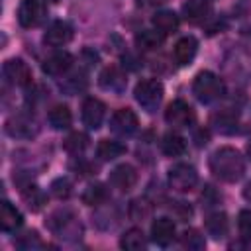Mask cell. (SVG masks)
I'll list each match as a JSON object with an SVG mask.
<instances>
[{"mask_svg": "<svg viewBox=\"0 0 251 251\" xmlns=\"http://www.w3.org/2000/svg\"><path fill=\"white\" fill-rule=\"evenodd\" d=\"M196 51H198V41L192 35H184V37H180L175 43L173 57H175L176 65L184 67V65H190L192 63V59L196 57Z\"/></svg>", "mask_w": 251, "mask_h": 251, "instance_id": "17", "label": "cell"}, {"mask_svg": "<svg viewBox=\"0 0 251 251\" xmlns=\"http://www.w3.org/2000/svg\"><path fill=\"white\" fill-rule=\"evenodd\" d=\"M124 153H126V145L120 141H114V139H100V143L96 147V155L102 161H112Z\"/></svg>", "mask_w": 251, "mask_h": 251, "instance_id": "26", "label": "cell"}, {"mask_svg": "<svg viewBox=\"0 0 251 251\" xmlns=\"http://www.w3.org/2000/svg\"><path fill=\"white\" fill-rule=\"evenodd\" d=\"M16 245H18L20 249H31V247H41L43 243H41V239H39V235H37L35 231H27V233H24V235L16 241Z\"/></svg>", "mask_w": 251, "mask_h": 251, "instance_id": "34", "label": "cell"}, {"mask_svg": "<svg viewBox=\"0 0 251 251\" xmlns=\"http://www.w3.org/2000/svg\"><path fill=\"white\" fill-rule=\"evenodd\" d=\"M165 120L173 127H188L194 124V110L184 100H173L165 110Z\"/></svg>", "mask_w": 251, "mask_h": 251, "instance_id": "10", "label": "cell"}, {"mask_svg": "<svg viewBox=\"0 0 251 251\" xmlns=\"http://www.w3.org/2000/svg\"><path fill=\"white\" fill-rule=\"evenodd\" d=\"M165 41V35L157 29H143L135 35V45L139 49H145V51H153V49H159Z\"/></svg>", "mask_w": 251, "mask_h": 251, "instance_id": "23", "label": "cell"}, {"mask_svg": "<svg viewBox=\"0 0 251 251\" xmlns=\"http://www.w3.org/2000/svg\"><path fill=\"white\" fill-rule=\"evenodd\" d=\"M4 129L10 137H18V139H31L39 131L37 122L27 114H12L6 120Z\"/></svg>", "mask_w": 251, "mask_h": 251, "instance_id": "6", "label": "cell"}, {"mask_svg": "<svg viewBox=\"0 0 251 251\" xmlns=\"http://www.w3.org/2000/svg\"><path fill=\"white\" fill-rule=\"evenodd\" d=\"M106 116V106L98 98H86L82 102V124L88 129H98L104 122Z\"/></svg>", "mask_w": 251, "mask_h": 251, "instance_id": "14", "label": "cell"}, {"mask_svg": "<svg viewBox=\"0 0 251 251\" xmlns=\"http://www.w3.org/2000/svg\"><path fill=\"white\" fill-rule=\"evenodd\" d=\"M98 82H100V86H102L104 90H110V92L120 94V92H124V88H126V84H127V78H126V75H124L118 67H106V69L100 73Z\"/></svg>", "mask_w": 251, "mask_h": 251, "instance_id": "18", "label": "cell"}, {"mask_svg": "<svg viewBox=\"0 0 251 251\" xmlns=\"http://www.w3.org/2000/svg\"><path fill=\"white\" fill-rule=\"evenodd\" d=\"M73 67V55L69 51H55L43 59V73L49 76H63Z\"/></svg>", "mask_w": 251, "mask_h": 251, "instance_id": "13", "label": "cell"}, {"mask_svg": "<svg viewBox=\"0 0 251 251\" xmlns=\"http://www.w3.org/2000/svg\"><path fill=\"white\" fill-rule=\"evenodd\" d=\"M227 227H229V222L224 212H214L206 218V231L216 239L224 237L227 233Z\"/></svg>", "mask_w": 251, "mask_h": 251, "instance_id": "24", "label": "cell"}, {"mask_svg": "<svg viewBox=\"0 0 251 251\" xmlns=\"http://www.w3.org/2000/svg\"><path fill=\"white\" fill-rule=\"evenodd\" d=\"M198 182V173L188 163H178L169 171V184L176 192H190Z\"/></svg>", "mask_w": 251, "mask_h": 251, "instance_id": "5", "label": "cell"}, {"mask_svg": "<svg viewBox=\"0 0 251 251\" xmlns=\"http://www.w3.org/2000/svg\"><path fill=\"white\" fill-rule=\"evenodd\" d=\"M120 247L126 249V251H139V249L147 247V239H145V235H143V231L139 227H131L122 235Z\"/></svg>", "mask_w": 251, "mask_h": 251, "instance_id": "25", "label": "cell"}, {"mask_svg": "<svg viewBox=\"0 0 251 251\" xmlns=\"http://www.w3.org/2000/svg\"><path fill=\"white\" fill-rule=\"evenodd\" d=\"M47 18V6L43 0H22L18 8V22L22 27H37Z\"/></svg>", "mask_w": 251, "mask_h": 251, "instance_id": "4", "label": "cell"}, {"mask_svg": "<svg viewBox=\"0 0 251 251\" xmlns=\"http://www.w3.org/2000/svg\"><path fill=\"white\" fill-rule=\"evenodd\" d=\"M22 198H24V202L27 204V208L29 210H39L43 204H45V194H43V190L39 188V186H35V184H29V186H25L24 190H22Z\"/></svg>", "mask_w": 251, "mask_h": 251, "instance_id": "28", "label": "cell"}, {"mask_svg": "<svg viewBox=\"0 0 251 251\" xmlns=\"http://www.w3.org/2000/svg\"><path fill=\"white\" fill-rule=\"evenodd\" d=\"M214 124L222 133H231L237 127V118L227 116V114H220V116H214Z\"/></svg>", "mask_w": 251, "mask_h": 251, "instance_id": "31", "label": "cell"}, {"mask_svg": "<svg viewBox=\"0 0 251 251\" xmlns=\"http://www.w3.org/2000/svg\"><path fill=\"white\" fill-rule=\"evenodd\" d=\"M153 27L163 35H169L178 29V16L173 10H161L153 16Z\"/></svg>", "mask_w": 251, "mask_h": 251, "instance_id": "20", "label": "cell"}, {"mask_svg": "<svg viewBox=\"0 0 251 251\" xmlns=\"http://www.w3.org/2000/svg\"><path fill=\"white\" fill-rule=\"evenodd\" d=\"M247 157H249V159H251V143H249V145H247Z\"/></svg>", "mask_w": 251, "mask_h": 251, "instance_id": "37", "label": "cell"}, {"mask_svg": "<svg viewBox=\"0 0 251 251\" xmlns=\"http://www.w3.org/2000/svg\"><path fill=\"white\" fill-rule=\"evenodd\" d=\"M73 35H75L73 25L69 22H65V20H57V22L49 24V27L45 29L43 41L47 45H51V47H63L73 39Z\"/></svg>", "mask_w": 251, "mask_h": 251, "instance_id": "11", "label": "cell"}, {"mask_svg": "<svg viewBox=\"0 0 251 251\" xmlns=\"http://www.w3.org/2000/svg\"><path fill=\"white\" fill-rule=\"evenodd\" d=\"M110 186H114L116 190H129L135 182H137V171L124 163V165H118L112 173H110V178H108Z\"/></svg>", "mask_w": 251, "mask_h": 251, "instance_id": "15", "label": "cell"}, {"mask_svg": "<svg viewBox=\"0 0 251 251\" xmlns=\"http://www.w3.org/2000/svg\"><path fill=\"white\" fill-rule=\"evenodd\" d=\"M106 198H108V190L100 182L86 186V190L82 192V202L88 204V206H98V204L106 202Z\"/></svg>", "mask_w": 251, "mask_h": 251, "instance_id": "27", "label": "cell"}, {"mask_svg": "<svg viewBox=\"0 0 251 251\" xmlns=\"http://www.w3.org/2000/svg\"><path fill=\"white\" fill-rule=\"evenodd\" d=\"M47 226L53 233H57L59 237H75L80 235V224L78 220L69 212V210H59L55 212L49 220Z\"/></svg>", "mask_w": 251, "mask_h": 251, "instance_id": "7", "label": "cell"}, {"mask_svg": "<svg viewBox=\"0 0 251 251\" xmlns=\"http://www.w3.org/2000/svg\"><path fill=\"white\" fill-rule=\"evenodd\" d=\"M86 145H88V135L82 133V131H75V133H71V135L65 139V149H67L69 153H73V155L82 153V151L86 149Z\"/></svg>", "mask_w": 251, "mask_h": 251, "instance_id": "30", "label": "cell"}, {"mask_svg": "<svg viewBox=\"0 0 251 251\" xmlns=\"http://www.w3.org/2000/svg\"><path fill=\"white\" fill-rule=\"evenodd\" d=\"M161 151L167 157H178L186 151V141H184L182 135H178L175 131H169L161 137Z\"/></svg>", "mask_w": 251, "mask_h": 251, "instance_id": "21", "label": "cell"}, {"mask_svg": "<svg viewBox=\"0 0 251 251\" xmlns=\"http://www.w3.org/2000/svg\"><path fill=\"white\" fill-rule=\"evenodd\" d=\"M22 224H24L22 212H20L12 202L4 200L2 206H0V227H2V231H6V233L16 231Z\"/></svg>", "mask_w": 251, "mask_h": 251, "instance_id": "19", "label": "cell"}, {"mask_svg": "<svg viewBox=\"0 0 251 251\" xmlns=\"http://www.w3.org/2000/svg\"><path fill=\"white\" fill-rule=\"evenodd\" d=\"M47 120H49V124H51L53 129H59V131H61V129L71 127L73 114H71L69 106H65V104H57V106H53V108L49 110Z\"/></svg>", "mask_w": 251, "mask_h": 251, "instance_id": "22", "label": "cell"}, {"mask_svg": "<svg viewBox=\"0 0 251 251\" xmlns=\"http://www.w3.org/2000/svg\"><path fill=\"white\" fill-rule=\"evenodd\" d=\"M212 4L210 0H186L182 4V16L190 24H202L210 18Z\"/></svg>", "mask_w": 251, "mask_h": 251, "instance_id": "16", "label": "cell"}, {"mask_svg": "<svg viewBox=\"0 0 251 251\" xmlns=\"http://www.w3.org/2000/svg\"><path fill=\"white\" fill-rule=\"evenodd\" d=\"M175 235H176V227L171 218L161 216L151 224V239L159 247H169L175 241Z\"/></svg>", "mask_w": 251, "mask_h": 251, "instance_id": "12", "label": "cell"}, {"mask_svg": "<svg viewBox=\"0 0 251 251\" xmlns=\"http://www.w3.org/2000/svg\"><path fill=\"white\" fill-rule=\"evenodd\" d=\"M180 245L184 249H190V251H200L206 247V239L198 229H186L180 235Z\"/></svg>", "mask_w": 251, "mask_h": 251, "instance_id": "29", "label": "cell"}, {"mask_svg": "<svg viewBox=\"0 0 251 251\" xmlns=\"http://www.w3.org/2000/svg\"><path fill=\"white\" fill-rule=\"evenodd\" d=\"M163 84L157 78H143L135 84V100L145 112H155L163 100Z\"/></svg>", "mask_w": 251, "mask_h": 251, "instance_id": "3", "label": "cell"}, {"mask_svg": "<svg viewBox=\"0 0 251 251\" xmlns=\"http://www.w3.org/2000/svg\"><path fill=\"white\" fill-rule=\"evenodd\" d=\"M210 171L224 182H235L245 173V161L233 147H220L210 157Z\"/></svg>", "mask_w": 251, "mask_h": 251, "instance_id": "1", "label": "cell"}, {"mask_svg": "<svg viewBox=\"0 0 251 251\" xmlns=\"http://www.w3.org/2000/svg\"><path fill=\"white\" fill-rule=\"evenodd\" d=\"M237 227H239V235L249 241L251 239V210H241L239 212Z\"/></svg>", "mask_w": 251, "mask_h": 251, "instance_id": "32", "label": "cell"}, {"mask_svg": "<svg viewBox=\"0 0 251 251\" xmlns=\"http://www.w3.org/2000/svg\"><path fill=\"white\" fill-rule=\"evenodd\" d=\"M192 92L202 104H212L224 96L226 84L212 71H200L192 82Z\"/></svg>", "mask_w": 251, "mask_h": 251, "instance_id": "2", "label": "cell"}, {"mask_svg": "<svg viewBox=\"0 0 251 251\" xmlns=\"http://www.w3.org/2000/svg\"><path fill=\"white\" fill-rule=\"evenodd\" d=\"M137 127H139V120L135 112L129 108H120L110 118V129L118 137H129L137 131Z\"/></svg>", "mask_w": 251, "mask_h": 251, "instance_id": "8", "label": "cell"}, {"mask_svg": "<svg viewBox=\"0 0 251 251\" xmlns=\"http://www.w3.org/2000/svg\"><path fill=\"white\" fill-rule=\"evenodd\" d=\"M165 0H137V6H143V8H155L159 4H163Z\"/></svg>", "mask_w": 251, "mask_h": 251, "instance_id": "35", "label": "cell"}, {"mask_svg": "<svg viewBox=\"0 0 251 251\" xmlns=\"http://www.w3.org/2000/svg\"><path fill=\"white\" fill-rule=\"evenodd\" d=\"M51 192H53L57 198H69V194H71V182H69V178L61 176V178L53 180Z\"/></svg>", "mask_w": 251, "mask_h": 251, "instance_id": "33", "label": "cell"}, {"mask_svg": "<svg viewBox=\"0 0 251 251\" xmlns=\"http://www.w3.org/2000/svg\"><path fill=\"white\" fill-rule=\"evenodd\" d=\"M243 198L247 200V202H251V180L245 184V188H243Z\"/></svg>", "mask_w": 251, "mask_h": 251, "instance_id": "36", "label": "cell"}, {"mask_svg": "<svg viewBox=\"0 0 251 251\" xmlns=\"http://www.w3.org/2000/svg\"><path fill=\"white\" fill-rule=\"evenodd\" d=\"M2 75L14 86H27L31 82V69L27 67V63L24 59H18V57L8 59L4 63Z\"/></svg>", "mask_w": 251, "mask_h": 251, "instance_id": "9", "label": "cell"}, {"mask_svg": "<svg viewBox=\"0 0 251 251\" xmlns=\"http://www.w3.org/2000/svg\"><path fill=\"white\" fill-rule=\"evenodd\" d=\"M43 2H59V0H43Z\"/></svg>", "mask_w": 251, "mask_h": 251, "instance_id": "38", "label": "cell"}]
</instances>
